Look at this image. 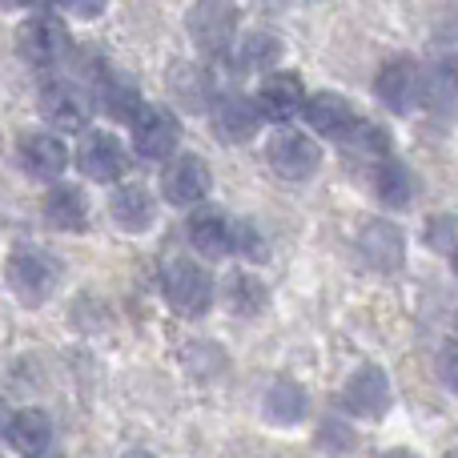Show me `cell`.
<instances>
[{
  "label": "cell",
  "mask_w": 458,
  "mask_h": 458,
  "mask_svg": "<svg viewBox=\"0 0 458 458\" xmlns=\"http://www.w3.org/2000/svg\"><path fill=\"white\" fill-rule=\"evenodd\" d=\"M4 282L24 306H45L61 285V261L40 245H21L4 261Z\"/></svg>",
  "instance_id": "obj_1"
},
{
  "label": "cell",
  "mask_w": 458,
  "mask_h": 458,
  "mask_svg": "<svg viewBox=\"0 0 458 458\" xmlns=\"http://www.w3.org/2000/svg\"><path fill=\"white\" fill-rule=\"evenodd\" d=\"M161 298L169 301V310L182 318H201L214 306V277L206 266L190 258H174L161 269Z\"/></svg>",
  "instance_id": "obj_2"
},
{
  "label": "cell",
  "mask_w": 458,
  "mask_h": 458,
  "mask_svg": "<svg viewBox=\"0 0 458 458\" xmlns=\"http://www.w3.org/2000/svg\"><path fill=\"white\" fill-rule=\"evenodd\" d=\"M185 29L201 53L225 56L237 40V4L233 0H193V8L185 13Z\"/></svg>",
  "instance_id": "obj_3"
},
{
  "label": "cell",
  "mask_w": 458,
  "mask_h": 458,
  "mask_svg": "<svg viewBox=\"0 0 458 458\" xmlns=\"http://www.w3.org/2000/svg\"><path fill=\"white\" fill-rule=\"evenodd\" d=\"M69 45H72L69 24H64L56 13H32L29 21L16 29V53H21L29 64H37V69L56 64L64 53H69Z\"/></svg>",
  "instance_id": "obj_4"
},
{
  "label": "cell",
  "mask_w": 458,
  "mask_h": 458,
  "mask_svg": "<svg viewBox=\"0 0 458 458\" xmlns=\"http://www.w3.org/2000/svg\"><path fill=\"white\" fill-rule=\"evenodd\" d=\"M133 129V149L137 157L145 161H165L177 153V141H182V121H177L174 109L165 105H141L129 121Z\"/></svg>",
  "instance_id": "obj_5"
},
{
  "label": "cell",
  "mask_w": 458,
  "mask_h": 458,
  "mask_svg": "<svg viewBox=\"0 0 458 458\" xmlns=\"http://www.w3.org/2000/svg\"><path fill=\"white\" fill-rule=\"evenodd\" d=\"M266 161L285 182H306V177H314L318 165H322V149H318V141H310L306 133H298V129H277L266 141Z\"/></svg>",
  "instance_id": "obj_6"
},
{
  "label": "cell",
  "mask_w": 458,
  "mask_h": 458,
  "mask_svg": "<svg viewBox=\"0 0 458 458\" xmlns=\"http://www.w3.org/2000/svg\"><path fill=\"white\" fill-rule=\"evenodd\" d=\"M209 185H214V177H209V165L198 153L174 157L165 165V174H161V193H165V201L169 206H182V209L201 206V201L209 198Z\"/></svg>",
  "instance_id": "obj_7"
},
{
  "label": "cell",
  "mask_w": 458,
  "mask_h": 458,
  "mask_svg": "<svg viewBox=\"0 0 458 458\" xmlns=\"http://www.w3.org/2000/svg\"><path fill=\"white\" fill-rule=\"evenodd\" d=\"M422 81H427V72H422L411 56H394V61H386L378 69V77H374V97H378L390 113H411L414 105L422 101Z\"/></svg>",
  "instance_id": "obj_8"
},
{
  "label": "cell",
  "mask_w": 458,
  "mask_h": 458,
  "mask_svg": "<svg viewBox=\"0 0 458 458\" xmlns=\"http://www.w3.org/2000/svg\"><path fill=\"white\" fill-rule=\"evenodd\" d=\"M77 165L89 182L109 185V182H121V177H125L129 153L113 133L93 129V133H85V141H81V149H77Z\"/></svg>",
  "instance_id": "obj_9"
},
{
  "label": "cell",
  "mask_w": 458,
  "mask_h": 458,
  "mask_svg": "<svg viewBox=\"0 0 458 458\" xmlns=\"http://www.w3.org/2000/svg\"><path fill=\"white\" fill-rule=\"evenodd\" d=\"M258 109H261V117L266 121H277V125H285L290 117H298L301 109H306V85H301V77L298 72H290V69H269L266 77H261V85H258Z\"/></svg>",
  "instance_id": "obj_10"
},
{
  "label": "cell",
  "mask_w": 458,
  "mask_h": 458,
  "mask_svg": "<svg viewBox=\"0 0 458 458\" xmlns=\"http://www.w3.org/2000/svg\"><path fill=\"white\" fill-rule=\"evenodd\" d=\"M342 403L354 419H382L390 411V378L382 366H358L346 378V390H342Z\"/></svg>",
  "instance_id": "obj_11"
},
{
  "label": "cell",
  "mask_w": 458,
  "mask_h": 458,
  "mask_svg": "<svg viewBox=\"0 0 458 458\" xmlns=\"http://www.w3.org/2000/svg\"><path fill=\"white\" fill-rule=\"evenodd\" d=\"M40 113L56 129H85L93 117V97L72 81H48L40 89Z\"/></svg>",
  "instance_id": "obj_12"
},
{
  "label": "cell",
  "mask_w": 458,
  "mask_h": 458,
  "mask_svg": "<svg viewBox=\"0 0 458 458\" xmlns=\"http://www.w3.org/2000/svg\"><path fill=\"white\" fill-rule=\"evenodd\" d=\"M233 233L237 222H229L225 209L217 206H193L190 214V245L209 261H222L233 253Z\"/></svg>",
  "instance_id": "obj_13"
},
{
  "label": "cell",
  "mask_w": 458,
  "mask_h": 458,
  "mask_svg": "<svg viewBox=\"0 0 458 458\" xmlns=\"http://www.w3.org/2000/svg\"><path fill=\"white\" fill-rule=\"evenodd\" d=\"M16 157H21L24 174L37 177V182H56V177L64 174V165H69V149H64V141L56 133H45V129H37V133H21V141H16Z\"/></svg>",
  "instance_id": "obj_14"
},
{
  "label": "cell",
  "mask_w": 458,
  "mask_h": 458,
  "mask_svg": "<svg viewBox=\"0 0 458 458\" xmlns=\"http://www.w3.org/2000/svg\"><path fill=\"white\" fill-rule=\"evenodd\" d=\"M261 121L266 117H261L258 101H250V97H242V93H225L214 101V133L222 137L225 145L250 141L261 129Z\"/></svg>",
  "instance_id": "obj_15"
},
{
  "label": "cell",
  "mask_w": 458,
  "mask_h": 458,
  "mask_svg": "<svg viewBox=\"0 0 458 458\" xmlns=\"http://www.w3.org/2000/svg\"><path fill=\"white\" fill-rule=\"evenodd\" d=\"M358 253H362V261L370 269L394 274V269H403V258H406L403 229L390 225V222H366L362 237H358Z\"/></svg>",
  "instance_id": "obj_16"
},
{
  "label": "cell",
  "mask_w": 458,
  "mask_h": 458,
  "mask_svg": "<svg viewBox=\"0 0 458 458\" xmlns=\"http://www.w3.org/2000/svg\"><path fill=\"white\" fill-rule=\"evenodd\" d=\"M301 117H306V125L314 129V133L334 137V141H342V137L358 125L354 105H350L342 93H314V97H306Z\"/></svg>",
  "instance_id": "obj_17"
},
{
  "label": "cell",
  "mask_w": 458,
  "mask_h": 458,
  "mask_svg": "<svg viewBox=\"0 0 458 458\" xmlns=\"http://www.w3.org/2000/svg\"><path fill=\"white\" fill-rule=\"evenodd\" d=\"M422 105H427L435 117L458 121V56H443V61H435L427 69Z\"/></svg>",
  "instance_id": "obj_18"
},
{
  "label": "cell",
  "mask_w": 458,
  "mask_h": 458,
  "mask_svg": "<svg viewBox=\"0 0 458 458\" xmlns=\"http://www.w3.org/2000/svg\"><path fill=\"white\" fill-rule=\"evenodd\" d=\"M109 214L125 233H145L153 222H157V206H153V193L145 185H121L109 198Z\"/></svg>",
  "instance_id": "obj_19"
},
{
  "label": "cell",
  "mask_w": 458,
  "mask_h": 458,
  "mask_svg": "<svg viewBox=\"0 0 458 458\" xmlns=\"http://www.w3.org/2000/svg\"><path fill=\"white\" fill-rule=\"evenodd\" d=\"M374 193H378L382 206L406 209L414 201V193H419V177H414L411 165H403V161L382 157V161H374Z\"/></svg>",
  "instance_id": "obj_20"
},
{
  "label": "cell",
  "mask_w": 458,
  "mask_h": 458,
  "mask_svg": "<svg viewBox=\"0 0 458 458\" xmlns=\"http://www.w3.org/2000/svg\"><path fill=\"white\" fill-rule=\"evenodd\" d=\"M45 222L53 229H64V233H81L89 225V201L77 185H61L45 193Z\"/></svg>",
  "instance_id": "obj_21"
},
{
  "label": "cell",
  "mask_w": 458,
  "mask_h": 458,
  "mask_svg": "<svg viewBox=\"0 0 458 458\" xmlns=\"http://www.w3.org/2000/svg\"><path fill=\"white\" fill-rule=\"evenodd\" d=\"M53 419L45 411H16L13 422H8V443L24 454H45L53 446Z\"/></svg>",
  "instance_id": "obj_22"
},
{
  "label": "cell",
  "mask_w": 458,
  "mask_h": 458,
  "mask_svg": "<svg viewBox=\"0 0 458 458\" xmlns=\"http://www.w3.org/2000/svg\"><path fill=\"white\" fill-rule=\"evenodd\" d=\"M233 48H237V69L242 72H269V69H277L285 45H282V37H274V32L250 29Z\"/></svg>",
  "instance_id": "obj_23"
},
{
  "label": "cell",
  "mask_w": 458,
  "mask_h": 458,
  "mask_svg": "<svg viewBox=\"0 0 458 458\" xmlns=\"http://www.w3.org/2000/svg\"><path fill=\"white\" fill-rule=\"evenodd\" d=\"M306 411H310V398H306V390H301V382L277 378L274 386L266 390V419L277 422V427H293V422H301Z\"/></svg>",
  "instance_id": "obj_24"
},
{
  "label": "cell",
  "mask_w": 458,
  "mask_h": 458,
  "mask_svg": "<svg viewBox=\"0 0 458 458\" xmlns=\"http://www.w3.org/2000/svg\"><path fill=\"white\" fill-rule=\"evenodd\" d=\"M225 306H229V314H237V318H258L261 310H266V285H261V277L258 274H250V269H237V274H229L225 277Z\"/></svg>",
  "instance_id": "obj_25"
},
{
  "label": "cell",
  "mask_w": 458,
  "mask_h": 458,
  "mask_svg": "<svg viewBox=\"0 0 458 458\" xmlns=\"http://www.w3.org/2000/svg\"><path fill=\"white\" fill-rule=\"evenodd\" d=\"M342 145H346L350 153H358V157H366V161L390 157V133L382 125H370V121H358V125L342 137Z\"/></svg>",
  "instance_id": "obj_26"
},
{
  "label": "cell",
  "mask_w": 458,
  "mask_h": 458,
  "mask_svg": "<svg viewBox=\"0 0 458 458\" xmlns=\"http://www.w3.org/2000/svg\"><path fill=\"white\" fill-rule=\"evenodd\" d=\"M101 105H105V113L109 117H117V121H133V113L141 109V97H137V89L129 85V81H121V77H109V81H101Z\"/></svg>",
  "instance_id": "obj_27"
},
{
  "label": "cell",
  "mask_w": 458,
  "mask_h": 458,
  "mask_svg": "<svg viewBox=\"0 0 458 458\" xmlns=\"http://www.w3.org/2000/svg\"><path fill=\"white\" fill-rule=\"evenodd\" d=\"M233 250L242 253L245 261H266L269 258V242H266V233H261L253 222H237V233H233Z\"/></svg>",
  "instance_id": "obj_28"
},
{
  "label": "cell",
  "mask_w": 458,
  "mask_h": 458,
  "mask_svg": "<svg viewBox=\"0 0 458 458\" xmlns=\"http://www.w3.org/2000/svg\"><path fill=\"white\" fill-rule=\"evenodd\" d=\"M454 217H435V222H430V229H427V242L435 245V250H451L454 245Z\"/></svg>",
  "instance_id": "obj_29"
},
{
  "label": "cell",
  "mask_w": 458,
  "mask_h": 458,
  "mask_svg": "<svg viewBox=\"0 0 458 458\" xmlns=\"http://www.w3.org/2000/svg\"><path fill=\"white\" fill-rule=\"evenodd\" d=\"M61 8H64V13L85 16V21H97V16H105L109 0H61Z\"/></svg>",
  "instance_id": "obj_30"
},
{
  "label": "cell",
  "mask_w": 458,
  "mask_h": 458,
  "mask_svg": "<svg viewBox=\"0 0 458 458\" xmlns=\"http://www.w3.org/2000/svg\"><path fill=\"white\" fill-rule=\"evenodd\" d=\"M438 374H443V382L458 394V346L443 350V358H438Z\"/></svg>",
  "instance_id": "obj_31"
},
{
  "label": "cell",
  "mask_w": 458,
  "mask_h": 458,
  "mask_svg": "<svg viewBox=\"0 0 458 458\" xmlns=\"http://www.w3.org/2000/svg\"><path fill=\"white\" fill-rule=\"evenodd\" d=\"M8 422H13V411H8L4 398H0V435H8Z\"/></svg>",
  "instance_id": "obj_32"
},
{
  "label": "cell",
  "mask_w": 458,
  "mask_h": 458,
  "mask_svg": "<svg viewBox=\"0 0 458 458\" xmlns=\"http://www.w3.org/2000/svg\"><path fill=\"white\" fill-rule=\"evenodd\" d=\"M29 4H37V0H0V8H29Z\"/></svg>",
  "instance_id": "obj_33"
},
{
  "label": "cell",
  "mask_w": 458,
  "mask_h": 458,
  "mask_svg": "<svg viewBox=\"0 0 458 458\" xmlns=\"http://www.w3.org/2000/svg\"><path fill=\"white\" fill-rule=\"evenodd\" d=\"M451 269H454V277H458V250H454V258H451Z\"/></svg>",
  "instance_id": "obj_34"
},
{
  "label": "cell",
  "mask_w": 458,
  "mask_h": 458,
  "mask_svg": "<svg viewBox=\"0 0 458 458\" xmlns=\"http://www.w3.org/2000/svg\"><path fill=\"white\" fill-rule=\"evenodd\" d=\"M454 334H458V318H454Z\"/></svg>",
  "instance_id": "obj_35"
}]
</instances>
